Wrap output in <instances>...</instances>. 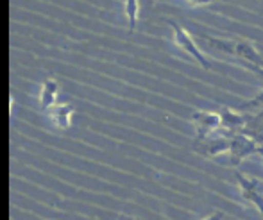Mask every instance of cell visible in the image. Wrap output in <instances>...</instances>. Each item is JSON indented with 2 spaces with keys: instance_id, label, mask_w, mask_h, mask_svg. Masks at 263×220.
Instances as JSON below:
<instances>
[{
  "instance_id": "10",
  "label": "cell",
  "mask_w": 263,
  "mask_h": 220,
  "mask_svg": "<svg viewBox=\"0 0 263 220\" xmlns=\"http://www.w3.org/2000/svg\"><path fill=\"white\" fill-rule=\"evenodd\" d=\"M59 93V86L54 79H45L42 84V93H40V104H42L43 109H50V107L55 104V99H58Z\"/></svg>"
},
{
  "instance_id": "1",
  "label": "cell",
  "mask_w": 263,
  "mask_h": 220,
  "mask_svg": "<svg viewBox=\"0 0 263 220\" xmlns=\"http://www.w3.org/2000/svg\"><path fill=\"white\" fill-rule=\"evenodd\" d=\"M210 47L217 48L226 54H231L235 58H240L243 63H253V65L263 66V56L254 48V45L247 40H218L211 36H202Z\"/></svg>"
},
{
  "instance_id": "2",
  "label": "cell",
  "mask_w": 263,
  "mask_h": 220,
  "mask_svg": "<svg viewBox=\"0 0 263 220\" xmlns=\"http://www.w3.org/2000/svg\"><path fill=\"white\" fill-rule=\"evenodd\" d=\"M260 147L251 136L243 133H235L231 134V147H229V165L235 169L238 167L243 159H247L249 156L258 154Z\"/></svg>"
},
{
  "instance_id": "14",
  "label": "cell",
  "mask_w": 263,
  "mask_h": 220,
  "mask_svg": "<svg viewBox=\"0 0 263 220\" xmlns=\"http://www.w3.org/2000/svg\"><path fill=\"white\" fill-rule=\"evenodd\" d=\"M186 2L194 7H199V6H208V4L215 2V0H186Z\"/></svg>"
},
{
  "instance_id": "3",
  "label": "cell",
  "mask_w": 263,
  "mask_h": 220,
  "mask_svg": "<svg viewBox=\"0 0 263 220\" xmlns=\"http://www.w3.org/2000/svg\"><path fill=\"white\" fill-rule=\"evenodd\" d=\"M235 177L240 186V192H242V199L246 203L256 206L260 215L263 217V181L256 177H249L240 172H235Z\"/></svg>"
},
{
  "instance_id": "13",
  "label": "cell",
  "mask_w": 263,
  "mask_h": 220,
  "mask_svg": "<svg viewBox=\"0 0 263 220\" xmlns=\"http://www.w3.org/2000/svg\"><path fill=\"white\" fill-rule=\"evenodd\" d=\"M242 63H243V61H242ZM243 66H246L247 70H251V72H253V74H256V76L261 79V83H263V66L253 65V63H243Z\"/></svg>"
},
{
  "instance_id": "8",
  "label": "cell",
  "mask_w": 263,
  "mask_h": 220,
  "mask_svg": "<svg viewBox=\"0 0 263 220\" xmlns=\"http://www.w3.org/2000/svg\"><path fill=\"white\" fill-rule=\"evenodd\" d=\"M50 120L54 125L61 129H68L72 125V115H73V106L72 104H54L50 109H47Z\"/></svg>"
},
{
  "instance_id": "7",
  "label": "cell",
  "mask_w": 263,
  "mask_h": 220,
  "mask_svg": "<svg viewBox=\"0 0 263 220\" xmlns=\"http://www.w3.org/2000/svg\"><path fill=\"white\" fill-rule=\"evenodd\" d=\"M218 115L222 120V129L228 134L240 133L247 122V113H236L235 109H229V107H220Z\"/></svg>"
},
{
  "instance_id": "12",
  "label": "cell",
  "mask_w": 263,
  "mask_h": 220,
  "mask_svg": "<svg viewBox=\"0 0 263 220\" xmlns=\"http://www.w3.org/2000/svg\"><path fill=\"white\" fill-rule=\"evenodd\" d=\"M260 106H263V91H260L258 93L254 99H251V100H247V102H243L242 106H240V109H251V107H260Z\"/></svg>"
},
{
  "instance_id": "11",
  "label": "cell",
  "mask_w": 263,
  "mask_h": 220,
  "mask_svg": "<svg viewBox=\"0 0 263 220\" xmlns=\"http://www.w3.org/2000/svg\"><path fill=\"white\" fill-rule=\"evenodd\" d=\"M138 14H140V4L138 0H125V16H127L129 32H135L136 25H138Z\"/></svg>"
},
{
  "instance_id": "16",
  "label": "cell",
  "mask_w": 263,
  "mask_h": 220,
  "mask_svg": "<svg viewBox=\"0 0 263 220\" xmlns=\"http://www.w3.org/2000/svg\"><path fill=\"white\" fill-rule=\"evenodd\" d=\"M125 220H135V218H125Z\"/></svg>"
},
{
  "instance_id": "9",
  "label": "cell",
  "mask_w": 263,
  "mask_h": 220,
  "mask_svg": "<svg viewBox=\"0 0 263 220\" xmlns=\"http://www.w3.org/2000/svg\"><path fill=\"white\" fill-rule=\"evenodd\" d=\"M240 133L251 136L258 143V147H263V109L258 111L256 115L247 113V122ZM260 154V152H258Z\"/></svg>"
},
{
  "instance_id": "5",
  "label": "cell",
  "mask_w": 263,
  "mask_h": 220,
  "mask_svg": "<svg viewBox=\"0 0 263 220\" xmlns=\"http://www.w3.org/2000/svg\"><path fill=\"white\" fill-rule=\"evenodd\" d=\"M229 147H231V134L226 131H222L220 134L213 133L204 140L194 143V151L204 158H215L222 152H229Z\"/></svg>"
},
{
  "instance_id": "4",
  "label": "cell",
  "mask_w": 263,
  "mask_h": 220,
  "mask_svg": "<svg viewBox=\"0 0 263 220\" xmlns=\"http://www.w3.org/2000/svg\"><path fill=\"white\" fill-rule=\"evenodd\" d=\"M168 22V25L172 27L174 31V40H176V43L179 45L181 48H183L186 54H190L192 58L195 59V61L199 63V65L202 66L204 70H210V61L206 59V56L202 54L201 50H199V47L195 45V40L190 36V32L186 31V29H183L179 24H177L176 20H166Z\"/></svg>"
},
{
  "instance_id": "15",
  "label": "cell",
  "mask_w": 263,
  "mask_h": 220,
  "mask_svg": "<svg viewBox=\"0 0 263 220\" xmlns=\"http://www.w3.org/2000/svg\"><path fill=\"white\" fill-rule=\"evenodd\" d=\"M202 220H224V211H215L213 215H210V217H206Z\"/></svg>"
},
{
  "instance_id": "6",
  "label": "cell",
  "mask_w": 263,
  "mask_h": 220,
  "mask_svg": "<svg viewBox=\"0 0 263 220\" xmlns=\"http://www.w3.org/2000/svg\"><path fill=\"white\" fill-rule=\"evenodd\" d=\"M192 122L195 125V141L204 140L210 134L222 129L220 115L215 113V111H195Z\"/></svg>"
}]
</instances>
